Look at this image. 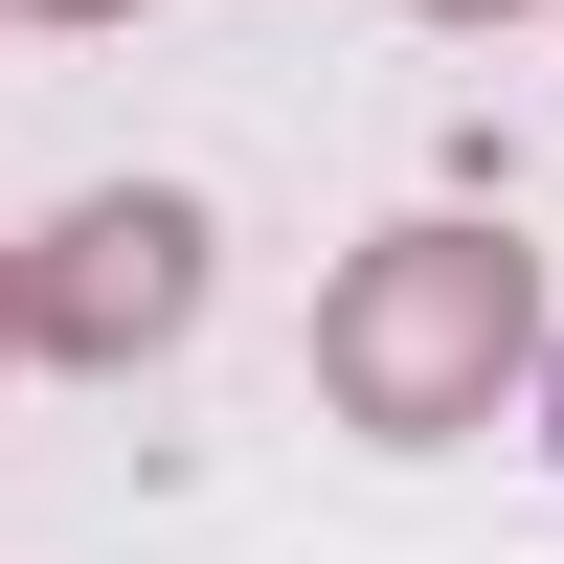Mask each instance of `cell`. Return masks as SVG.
<instances>
[{
    "label": "cell",
    "instance_id": "6da1fadb",
    "mask_svg": "<svg viewBox=\"0 0 564 564\" xmlns=\"http://www.w3.org/2000/svg\"><path fill=\"white\" fill-rule=\"evenodd\" d=\"M520 339H542V271L497 249V226H384V249L316 294V384H339V430H384V452H452L497 384H520Z\"/></svg>",
    "mask_w": 564,
    "mask_h": 564
},
{
    "label": "cell",
    "instance_id": "7a4b0ae2",
    "mask_svg": "<svg viewBox=\"0 0 564 564\" xmlns=\"http://www.w3.org/2000/svg\"><path fill=\"white\" fill-rule=\"evenodd\" d=\"M181 316H204V204L181 181H113V204L45 226V361H135Z\"/></svg>",
    "mask_w": 564,
    "mask_h": 564
},
{
    "label": "cell",
    "instance_id": "3957f363",
    "mask_svg": "<svg viewBox=\"0 0 564 564\" xmlns=\"http://www.w3.org/2000/svg\"><path fill=\"white\" fill-rule=\"evenodd\" d=\"M0 339H45V294H0Z\"/></svg>",
    "mask_w": 564,
    "mask_h": 564
},
{
    "label": "cell",
    "instance_id": "277c9868",
    "mask_svg": "<svg viewBox=\"0 0 564 564\" xmlns=\"http://www.w3.org/2000/svg\"><path fill=\"white\" fill-rule=\"evenodd\" d=\"M430 23H497V0H430Z\"/></svg>",
    "mask_w": 564,
    "mask_h": 564
}]
</instances>
